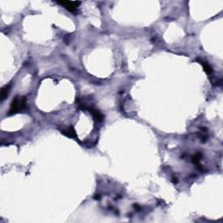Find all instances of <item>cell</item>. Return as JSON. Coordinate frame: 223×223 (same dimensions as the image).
Masks as SVG:
<instances>
[{"label":"cell","instance_id":"1","mask_svg":"<svg viewBox=\"0 0 223 223\" xmlns=\"http://www.w3.org/2000/svg\"><path fill=\"white\" fill-rule=\"evenodd\" d=\"M26 106V99L25 97H19L17 96L11 104V108L9 110V115L17 113L22 111Z\"/></svg>","mask_w":223,"mask_h":223},{"label":"cell","instance_id":"2","mask_svg":"<svg viewBox=\"0 0 223 223\" xmlns=\"http://www.w3.org/2000/svg\"><path fill=\"white\" fill-rule=\"evenodd\" d=\"M57 4L60 5L64 8H66L68 12L72 13H76L78 11V7L80 5L81 2L79 1H58Z\"/></svg>","mask_w":223,"mask_h":223},{"label":"cell","instance_id":"3","mask_svg":"<svg viewBox=\"0 0 223 223\" xmlns=\"http://www.w3.org/2000/svg\"><path fill=\"white\" fill-rule=\"evenodd\" d=\"M62 133H63L64 135L70 137V138L78 139L77 134H76V132H75L74 128H73V127H68V128L66 129V130H63V131H62Z\"/></svg>","mask_w":223,"mask_h":223},{"label":"cell","instance_id":"4","mask_svg":"<svg viewBox=\"0 0 223 223\" xmlns=\"http://www.w3.org/2000/svg\"><path fill=\"white\" fill-rule=\"evenodd\" d=\"M89 111H90V113L93 114L95 120H97V121H102V120H103L104 117H103V115H102V113L100 112V111L93 108H90L89 109Z\"/></svg>","mask_w":223,"mask_h":223},{"label":"cell","instance_id":"5","mask_svg":"<svg viewBox=\"0 0 223 223\" xmlns=\"http://www.w3.org/2000/svg\"><path fill=\"white\" fill-rule=\"evenodd\" d=\"M201 66H202L203 68H204V71L206 72L207 74L211 75L213 73V68L211 67V66H210L208 63L204 62V61H201Z\"/></svg>","mask_w":223,"mask_h":223},{"label":"cell","instance_id":"6","mask_svg":"<svg viewBox=\"0 0 223 223\" xmlns=\"http://www.w3.org/2000/svg\"><path fill=\"white\" fill-rule=\"evenodd\" d=\"M9 89H10L9 86H5L2 88V91H1V100H5L7 98L8 93H9Z\"/></svg>","mask_w":223,"mask_h":223}]
</instances>
